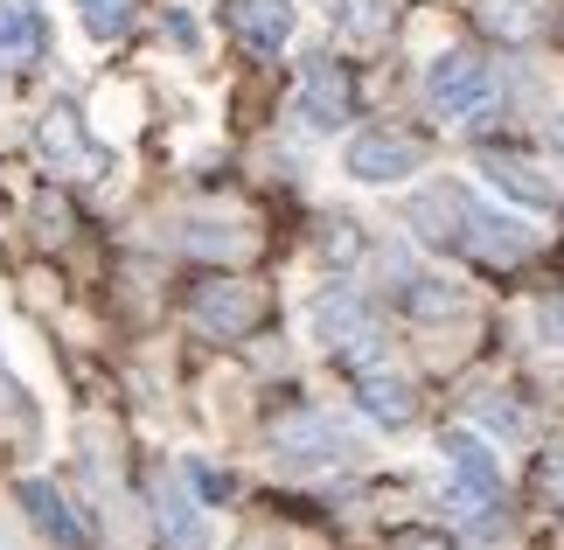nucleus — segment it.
I'll list each match as a JSON object with an SVG mask.
<instances>
[{"label":"nucleus","mask_w":564,"mask_h":550,"mask_svg":"<svg viewBox=\"0 0 564 550\" xmlns=\"http://www.w3.org/2000/svg\"><path fill=\"white\" fill-rule=\"evenodd\" d=\"M404 230L419 237V245L446 251V258H474V266H516V258L536 251V230L523 224V216L495 209L488 195L467 188V182H425V188H411Z\"/></svg>","instance_id":"nucleus-1"},{"label":"nucleus","mask_w":564,"mask_h":550,"mask_svg":"<svg viewBox=\"0 0 564 550\" xmlns=\"http://www.w3.org/2000/svg\"><path fill=\"white\" fill-rule=\"evenodd\" d=\"M425 98H432V112L453 119L460 133H488V126L502 119V77H495V63L474 56V50H446L432 63Z\"/></svg>","instance_id":"nucleus-2"},{"label":"nucleus","mask_w":564,"mask_h":550,"mask_svg":"<svg viewBox=\"0 0 564 550\" xmlns=\"http://www.w3.org/2000/svg\"><path fill=\"white\" fill-rule=\"evenodd\" d=\"M307 321H314V342L328 348V356H341L349 369H370L383 356V321H377V306L362 285H328L314 306H307Z\"/></svg>","instance_id":"nucleus-3"},{"label":"nucleus","mask_w":564,"mask_h":550,"mask_svg":"<svg viewBox=\"0 0 564 550\" xmlns=\"http://www.w3.org/2000/svg\"><path fill=\"white\" fill-rule=\"evenodd\" d=\"M265 446L279 453V467L321 474V467H341V460L356 453V439H349V425H341V418H328L321 405H286V411H272Z\"/></svg>","instance_id":"nucleus-4"},{"label":"nucleus","mask_w":564,"mask_h":550,"mask_svg":"<svg viewBox=\"0 0 564 550\" xmlns=\"http://www.w3.org/2000/svg\"><path fill=\"white\" fill-rule=\"evenodd\" d=\"M425 168H432V147L419 133H404V126H362V133H349V147H341V174L362 182V188H398Z\"/></svg>","instance_id":"nucleus-5"},{"label":"nucleus","mask_w":564,"mask_h":550,"mask_svg":"<svg viewBox=\"0 0 564 550\" xmlns=\"http://www.w3.org/2000/svg\"><path fill=\"white\" fill-rule=\"evenodd\" d=\"M383 285H390V300H398L411 321H453V314H467V285L460 279L425 272V266H404L398 251L383 258Z\"/></svg>","instance_id":"nucleus-6"},{"label":"nucleus","mask_w":564,"mask_h":550,"mask_svg":"<svg viewBox=\"0 0 564 550\" xmlns=\"http://www.w3.org/2000/svg\"><path fill=\"white\" fill-rule=\"evenodd\" d=\"M300 119L314 133H335V126L356 119V71L335 56H307L300 63Z\"/></svg>","instance_id":"nucleus-7"},{"label":"nucleus","mask_w":564,"mask_h":550,"mask_svg":"<svg viewBox=\"0 0 564 550\" xmlns=\"http://www.w3.org/2000/svg\"><path fill=\"white\" fill-rule=\"evenodd\" d=\"M14 502L29 509V522H35V530L50 537V543H63V550H91V543H98V530H91V522H84V516L70 509V495H63L56 481H42V474L14 481Z\"/></svg>","instance_id":"nucleus-8"},{"label":"nucleus","mask_w":564,"mask_h":550,"mask_svg":"<svg viewBox=\"0 0 564 550\" xmlns=\"http://www.w3.org/2000/svg\"><path fill=\"white\" fill-rule=\"evenodd\" d=\"M188 314H195V327H209V335H245V327L265 314V293L245 285V279H209V285L188 293Z\"/></svg>","instance_id":"nucleus-9"},{"label":"nucleus","mask_w":564,"mask_h":550,"mask_svg":"<svg viewBox=\"0 0 564 550\" xmlns=\"http://www.w3.org/2000/svg\"><path fill=\"white\" fill-rule=\"evenodd\" d=\"M224 21H230V35L245 42V50H258V56H279L293 42V0H230L224 8Z\"/></svg>","instance_id":"nucleus-10"},{"label":"nucleus","mask_w":564,"mask_h":550,"mask_svg":"<svg viewBox=\"0 0 564 550\" xmlns=\"http://www.w3.org/2000/svg\"><path fill=\"white\" fill-rule=\"evenodd\" d=\"M356 411L370 418V425L383 432H404L411 425V411H419V398H411V384L404 377H390V369H356Z\"/></svg>","instance_id":"nucleus-11"},{"label":"nucleus","mask_w":564,"mask_h":550,"mask_svg":"<svg viewBox=\"0 0 564 550\" xmlns=\"http://www.w3.org/2000/svg\"><path fill=\"white\" fill-rule=\"evenodd\" d=\"M474 168L488 174V188H495V195H509V203H523L530 216L557 209V188H551V182H544V174H536L530 161H509V153H481Z\"/></svg>","instance_id":"nucleus-12"},{"label":"nucleus","mask_w":564,"mask_h":550,"mask_svg":"<svg viewBox=\"0 0 564 550\" xmlns=\"http://www.w3.org/2000/svg\"><path fill=\"white\" fill-rule=\"evenodd\" d=\"M440 453H446V467L453 481H467V488H481V495H502V467H495V453H488V439L481 432H440Z\"/></svg>","instance_id":"nucleus-13"},{"label":"nucleus","mask_w":564,"mask_h":550,"mask_svg":"<svg viewBox=\"0 0 564 550\" xmlns=\"http://www.w3.org/2000/svg\"><path fill=\"white\" fill-rule=\"evenodd\" d=\"M35 147H42V161H50L56 174H77L84 161H91V147H84V126L70 105H50V112L35 119Z\"/></svg>","instance_id":"nucleus-14"},{"label":"nucleus","mask_w":564,"mask_h":550,"mask_svg":"<svg viewBox=\"0 0 564 550\" xmlns=\"http://www.w3.org/2000/svg\"><path fill=\"white\" fill-rule=\"evenodd\" d=\"M474 21L502 42H536L551 29V0H474Z\"/></svg>","instance_id":"nucleus-15"},{"label":"nucleus","mask_w":564,"mask_h":550,"mask_svg":"<svg viewBox=\"0 0 564 550\" xmlns=\"http://www.w3.org/2000/svg\"><path fill=\"white\" fill-rule=\"evenodd\" d=\"M154 522L167 550H203V509L182 495V481H154Z\"/></svg>","instance_id":"nucleus-16"},{"label":"nucleus","mask_w":564,"mask_h":550,"mask_svg":"<svg viewBox=\"0 0 564 550\" xmlns=\"http://www.w3.org/2000/svg\"><path fill=\"white\" fill-rule=\"evenodd\" d=\"M50 29H42L35 0H0V63H35Z\"/></svg>","instance_id":"nucleus-17"},{"label":"nucleus","mask_w":564,"mask_h":550,"mask_svg":"<svg viewBox=\"0 0 564 550\" xmlns=\"http://www.w3.org/2000/svg\"><path fill=\"white\" fill-rule=\"evenodd\" d=\"M341 42H356V50H370V42L390 35V0H341Z\"/></svg>","instance_id":"nucleus-18"},{"label":"nucleus","mask_w":564,"mask_h":550,"mask_svg":"<svg viewBox=\"0 0 564 550\" xmlns=\"http://www.w3.org/2000/svg\"><path fill=\"white\" fill-rule=\"evenodd\" d=\"M133 8H140V0H77L84 29H91L98 42H112V35H126V21H133Z\"/></svg>","instance_id":"nucleus-19"},{"label":"nucleus","mask_w":564,"mask_h":550,"mask_svg":"<svg viewBox=\"0 0 564 550\" xmlns=\"http://www.w3.org/2000/svg\"><path fill=\"white\" fill-rule=\"evenodd\" d=\"M474 418H488L495 432H509V439H523L530 432V411L523 405H509L502 390H481V398H474Z\"/></svg>","instance_id":"nucleus-20"},{"label":"nucleus","mask_w":564,"mask_h":550,"mask_svg":"<svg viewBox=\"0 0 564 550\" xmlns=\"http://www.w3.org/2000/svg\"><path fill=\"white\" fill-rule=\"evenodd\" d=\"M530 495H536V509H564V446L530 467Z\"/></svg>","instance_id":"nucleus-21"},{"label":"nucleus","mask_w":564,"mask_h":550,"mask_svg":"<svg viewBox=\"0 0 564 550\" xmlns=\"http://www.w3.org/2000/svg\"><path fill=\"white\" fill-rule=\"evenodd\" d=\"M182 251H209V258H230L237 251V237H224V224H182V237H175Z\"/></svg>","instance_id":"nucleus-22"},{"label":"nucleus","mask_w":564,"mask_h":550,"mask_svg":"<svg viewBox=\"0 0 564 550\" xmlns=\"http://www.w3.org/2000/svg\"><path fill=\"white\" fill-rule=\"evenodd\" d=\"M530 327H536V342H544V348H564V293H544V300H536Z\"/></svg>","instance_id":"nucleus-23"},{"label":"nucleus","mask_w":564,"mask_h":550,"mask_svg":"<svg viewBox=\"0 0 564 550\" xmlns=\"http://www.w3.org/2000/svg\"><path fill=\"white\" fill-rule=\"evenodd\" d=\"M398 550H453V537H440V530H404Z\"/></svg>","instance_id":"nucleus-24"},{"label":"nucleus","mask_w":564,"mask_h":550,"mask_svg":"<svg viewBox=\"0 0 564 550\" xmlns=\"http://www.w3.org/2000/svg\"><path fill=\"white\" fill-rule=\"evenodd\" d=\"M0 411H21V384L8 377V363H0Z\"/></svg>","instance_id":"nucleus-25"},{"label":"nucleus","mask_w":564,"mask_h":550,"mask_svg":"<svg viewBox=\"0 0 564 550\" xmlns=\"http://www.w3.org/2000/svg\"><path fill=\"white\" fill-rule=\"evenodd\" d=\"M544 133H551V153L564 161V119H544Z\"/></svg>","instance_id":"nucleus-26"}]
</instances>
